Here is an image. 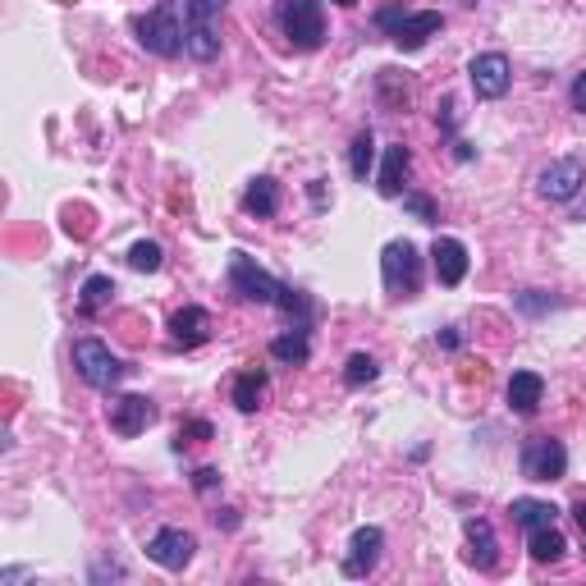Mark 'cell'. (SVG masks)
Returning a JSON list of instances; mask_svg holds the SVG:
<instances>
[{"instance_id":"cell-22","label":"cell","mask_w":586,"mask_h":586,"mask_svg":"<svg viewBox=\"0 0 586 586\" xmlns=\"http://www.w3.org/2000/svg\"><path fill=\"white\" fill-rule=\"evenodd\" d=\"M271 358H275V362H289V367H303V362L312 358L307 330H289V335H275V339H271Z\"/></svg>"},{"instance_id":"cell-25","label":"cell","mask_w":586,"mask_h":586,"mask_svg":"<svg viewBox=\"0 0 586 586\" xmlns=\"http://www.w3.org/2000/svg\"><path fill=\"white\" fill-rule=\"evenodd\" d=\"M376 376H380V362L371 358V353H353V358L344 362V385L348 390H362V385H371Z\"/></svg>"},{"instance_id":"cell-14","label":"cell","mask_w":586,"mask_h":586,"mask_svg":"<svg viewBox=\"0 0 586 586\" xmlns=\"http://www.w3.org/2000/svg\"><path fill=\"white\" fill-rule=\"evenodd\" d=\"M211 330H216V326H211L207 307H179V312L170 316V339H174V344H184V348L207 344Z\"/></svg>"},{"instance_id":"cell-7","label":"cell","mask_w":586,"mask_h":586,"mask_svg":"<svg viewBox=\"0 0 586 586\" xmlns=\"http://www.w3.org/2000/svg\"><path fill=\"white\" fill-rule=\"evenodd\" d=\"M568 472V449L559 445V440H550V435H536V440H527L522 445V477L527 481H559Z\"/></svg>"},{"instance_id":"cell-30","label":"cell","mask_w":586,"mask_h":586,"mask_svg":"<svg viewBox=\"0 0 586 586\" xmlns=\"http://www.w3.org/2000/svg\"><path fill=\"white\" fill-rule=\"evenodd\" d=\"M193 486H197V490H202V495H211V490H216V486H220V472H216V467H197V477H193Z\"/></svg>"},{"instance_id":"cell-11","label":"cell","mask_w":586,"mask_h":586,"mask_svg":"<svg viewBox=\"0 0 586 586\" xmlns=\"http://www.w3.org/2000/svg\"><path fill=\"white\" fill-rule=\"evenodd\" d=\"M152 422H156V403L147 394H124V399L110 403V431L124 435V440L142 435Z\"/></svg>"},{"instance_id":"cell-28","label":"cell","mask_w":586,"mask_h":586,"mask_svg":"<svg viewBox=\"0 0 586 586\" xmlns=\"http://www.w3.org/2000/svg\"><path fill=\"white\" fill-rule=\"evenodd\" d=\"M403 211H408V216H417L422 225H435V220H440V216H435V202L426 193H403Z\"/></svg>"},{"instance_id":"cell-23","label":"cell","mask_w":586,"mask_h":586,"mask_svg":"<svg viewBox=\"0 0 586 586\" xmlns=\"http://www.w3.org/2000/svg\"><path fill=\"white\" fill-rule=\"evenodd\" d=\"M110 298H115V280H110V275H92V280H83V293H78V316H97Z\"/></svg>"},{"instance_id":"cell-21","label":"cell","mask_w":586,"mask_h":586,"mask_svg":"<svg viewBox=\"0 0 586 586\" xmlns=\"http://www.w3.org/2000/svg\"><path fill=\"white\" fill-rule=\"evenodd\" d=\"M527 550H532L536 564H559L568 554V541L554 527H536V532H527Z\"/></svg>"},{"instance_id":"cell-15","label":"cell","mask_w":586,"mask_h":586,"mask_svg":"<svg viewBox=\"0 0 586 586\" xmlns=\"http://www.w3.org/2000/svg\"><path fill=\"white\" fill-rule=\"evenodd\" d=\"M408 170H413V152H408L403 142L385 147V165H380V174H376V193H380V197H399V193H403V179H408Z\"/></svg>"},{"instance_id":"cell-2","label":"cell","mask_w":586,"mask_h":586,"mask_svg":"<svg viewBox=\"0 0 586 586\" xmlns=\"http://www.w3.org/2000/svg\"><path fill=\"white\" fill-rule=\"evenodd\" d=\"M280 28L298 51H316L326 42V10H321V0H284Z\"/></svg>"},{"instance_id":"cell-17","label":"cell","mask_w":586,"mask_h":586,"mask_svg":"<svg viewBox=\"0 0 586 586\" xmlns=\"http://www.w3.org/2000/svg\"><path fill=\"white\" fill-rule=\"evenodd\" d=\"M541 394H545V380L536 371H513L509 380V408L522 417H532L541 408Z\"/></svg>"},{"instance_id":"cell-4","label":"cell","mask_w":586,"mask_h":586,"mask_svg":"<svg viewBox=\"0 0 586 586\" xmlns=\"http://www.w3.org/2000/svg\"><path fill=\"white\" fill-rule=\"evenodd\" d=\"M380 271H385V289H390L394 298H413V293L422 289V257H417V248L408 239L385 243Z\"/></svg>"},{"instance_id":"cell-9","label":"cell","mask_w":586,"mask_h":586,"mask_svg":"<svg viewBox=\"0 0 586 586\" xmlns=\"http://www.w3.org/2000/svg\"><path fill=\"white\" fill-rule=\"evenodd\" d=\"M193 554H197V541H193V532H184V527H161V532L147 541V559L170 568V573H184V568L193 564Z\"/></svg>"},{"instance_id":"cell-26","label":"cell","mask_w":586,"mask_h":586,"mask_svg":"<svg viewBox=\"0 0 586 586\" xmlns=\"http://www.w3.org/2000/svg\"><path fill=\"white\" fill-rule=\"evenodd\" d=\"M371 156H376V138L362 129L358 138H353V147H348V170H353V179H367L371 174Z\"/></svg>"},{"instance_id":"cell-33","label":"cell","mask_w":586,"mask_h":586,"mask_svg":"<svg viewBox=\"0 0 586 586\" xmlns=\"http://www.w3.org/2000/svg\"><path fill=\"white\" fill-rule=\"evenodd\" d=\"M573 518H577V527L586 532V500H577V504H573Z\"/></svg>"},{"instance_id":"cell-8","label":"cell","mask_w":586,"mask_h":586,"mask_svg":"<svg viewBox=\"0 0 586 586\" xmlns=\"http://www.w3.org/2000/svg\"><path fill=\"white\" fill-rule=\"evenodd\" d=\"M582 184H586V165L577 156H559V161H550L536 174V188H541L545 202H573L582 193Z\"/></svg>"},{"instance_id":"cell-1","label":"cell","mask_w":586,"mask_h":586,"mask_svg":"<svg viewBox=\"0 0 586 586\" xmlns=\"http://www.w3.org/2000/svg\"><path fill=\"white\" fill-rule=\"evenodd\" d=\"M184 5H188L184 51L207 65V60L220 55V14H225V0H184Z\"/></svg>"},{"instance_id":"cell-12","label":"cell","mask_w":586,"mask_h":586,"mask_svg":"<svg viewBox=\"0 0 586 586\" xmlns=\"http://www.w3.org/2000/svg\"><path fill=\"white\" fill-rule=\"evenodd\" d=\"M380 550H385V536H380V527H358V532H353V545H348V559H344V577L376 573Z\"/></svg>"},{"instance_id":"cell-5","label":"cell","mask_w":586,"mask_h":586,"mask_svg":"<svg viewBox=\"0 0 586 586\" xmlns=\"http://www.w3.org/2000/svg\"><path fill=\"white\" fill-rule=\"evenodd\" d=\"M74 367H78V376H83V385H92V390H115L124 380V362L115 358L101 339H78Z\"/></svg>"},{"instance_id":"cell-27","label":"cell","mask_w":586,"mask_h":586,"mask_svg":"<svg viewBox=\"0 0 586 586\" xmlns=\"http://www.w3.org/2000/svg\"><path fill=\"white\" fill-rule=\"evenodd\" d=\"M161 261H165V252H161V243H152V239H142V243H133L129 248L133 271H161Z\"/></svg>"},{"instance_id":"cell-36","label":"cell","mask_w":586,"mask_h":586,"mask_svg":"<svg viewBox=\"0 0 586 586\" xmlns=\"http://www.w3.org/2000/svg\"><path fill=\"white\" fill-rule=\"evenodd\" d=\"M60 5H74V0H60Z\"/></svg>"},{"instance_id":"cell-16","label":"cell","mask_w":586,"mask_h":586,"mask_svg":"<svg viewBox=\"0 0 586 586\" xmlns=\"http://www.w3.org/2000/svg\"><path fill=\"white\" fill-rule=\"evenodd\" d=\"M431 261H435V280L440 284H463V275H467V248L458 239H435V248H431Z\"/></svg>"},{"instance_id":"cell-18","label":"cell","mask_w":586,"mask_h":586,"mask_svg":"<svg viewBox=\"0 0 586 586\" xmlns=\"http://www.w3.org/2000/svg\"><path fill=\"white\" fill-rule=\"evenodd\" d=\"M467 532V545H472V564L481 568V573H490V568L500 564V554H495V532H490L486 518H467L463 522Z\"/></svg>"},{"instance_id":"cell-29","label":"cell","mask_w":586,"mask_h":586,"mask_svg":"<svg viewBox=\"0 0 586 586\" xmlns=\"http://www.w3.org/2000/svg\"><path fill=\"white\" fill-rule=\"evenodd\" d=\"M403 14H408V10H403V5H390V10H380V14H376V23H380V28H385V33L394 37V28H399V23H403Z\"/></svg>"},{"instance_id":"cell-31","label":"cell","mask_w":586,"mask_h":586,"mask_svg":"<svg viewBox=\"0 0 586 586\" xmlns=\"http://www.w3.org/2000/svg\"><path fill=\"white\" fill-rule=\"evenodd\" d=\"M568 97H573V110H577V115H586V69L573 78V92H568Z\"/></svg>"},{"instance_id":"cell-10","label":"cell","mask_w":586,"mask_h":586,"mask_svg":"<svg viewBox=\"0 0 586 586\" xmlns=\"http://www.w3.org/2000/svg\"><path fill=\"white\" fill-rule=\"evenodd\" d=\"M467 78H472V87H477V97H486V101L504 97V92H509V83H513L509 55H500V51L477 55V60L467 65Z\"/></svg>"},{"instance_id":"cell-20","label":"cell","mask_w":586,"mask_h":586,"mask_svg":"<svg viewBox=\"0 0 586 586\" xmlns=\"http://www.w3.org/2000/svg\"><path fill=\"white\" fill-rule=\"evenodd\" d=\"M266 385H271V380H266V371H243L239 380H234V408H239V413H257L261 408V399H266Z\"/></svg>"},{"instance_id":"cell-34","label":"cell","mask_w":586,"mask_h":586,"mask_svg":"<svg viewBox=\"0 0 586 586\" xmlns=\"http://www.w3.org/2000/svg\"><path fill=\"white\" fill-rule=\"evenodd\" d=\"M216 522H225V527H239V518H234V509H220Z\"/></svg>"},{"instance_id":"cell-13","label":"cell","mask_w":586,"mask_h":586,"mask_svg":"<svg viewBox=\"0 0 586 586\" xmlns=\"http://www.w3.org/2000/svg\"><path fill=\"white\" fill-rule=\"evenodd\" d=\"M440 28H445V19H440L435 10L403 14V23L394 28V46H399V51H422V46L431 42V37L440 33Z\"/></svg>"},{"instance_id":"cell-24","label":"cell","mask_w":586,"mask_h":586,"mask_svg":"<svg viewBox=\"0 0 586 586\" xmlns=\"http://www.w3.org/2000/svg\"><path fill=\"white\" fill-rule=\"evenodd\" d=\"M509 513H513V522L527 527V532H536V527H554V518H559V509L545 504V500H513Z\"/></svg>"},{"instance_id":"cell-6","label":"cell","mask_w":586,"mask_h":586,"mask_svg":"<svg viewBox=\"0 0 586 586\" xmlns=\"http://www.w3.org/2000/svg\"><path fill=\"white\" fill-rule=\"evenodd\" d=\"M229 289L239 293L243 303H280L284 284L261 271L248 252H234V257H229Z\"/></svg>"},{"instance_id":"cell-19","label":"cell","mask_w":586,"mask_h":586,"mask_svg":"<svg viewBox=\"0 0 586 586\" xmlns=\"http://www.w3.org/2000/svg\"><path fill=\"white\" fill-rule=\"evenodd\" d=\"M243 207L252 211V216H275L280 211V184H275L271 174H261V179H252L248 184V193H243Z\"/></svg>"},{"instance_id":"cell-35","label":"cell","mask_w":586,"mask_h":586,"mask_svg":"<svg viewBox=\"0 0 586 586\" xmlns=\"http://www.w3.org/2000/svg\"><path fill=\"white\" fill-rule=\"evenodd\" d=\"M335 5H344V10H353V5H358V0H335Z\"/></svg>"},{"instance_id":"cell-3","label":"cell","mask_w":586,"mask_h":586,"mask_svg":"<svg viewBox=\"0 0 586 586\" xmlns=\"http://www.w3.org/2000/svg\"><path fill=\"white\" fill-rule=\"evenodd\" d=\"M133 33H138V42L147 46L152 55H161V60H174V55L184 51V28H179L174 5H156V10H147L138 23H133Z\"/></svg>"},{"instance_id":"cell-32","label":"cell","mask_w":586,"mask_h":586,"mask_svg":"<svg viewBox=\"0 0 586 586\" xmlns=\"http://www.w3.org/2000/svg\"><path fill=\"white\" fill-rule=\"evenodd\" d=\"M184 440H211V422H188L184 431H179V445Z\"/></svg>"}]
</instances>
